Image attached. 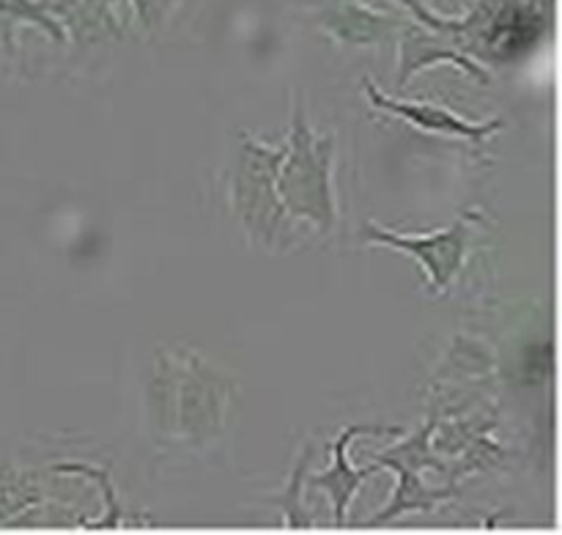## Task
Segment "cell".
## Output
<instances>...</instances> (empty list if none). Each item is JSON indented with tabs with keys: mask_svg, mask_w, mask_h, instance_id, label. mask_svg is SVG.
Masks as SVG:
<instances>
[{
	"mask_svg": "<svg viewBox=\"0 0 562 535\" xmlns=\"http://www.w3.org/2000/svg\"><path fill=\"white\" fill-rule=\"evenodd\" d=\"M406 11L417 20V25L428 27V31H437V33H448V36H456L461 31V20H448L442 14H434L431 9L423 5V0H398Z\"/></svg>",
	"mask_w": 562,
	"mask_h": 535,
	"instance_id": "obj_11",
	"label": "cell"
},
{
	"mask_svg": "<svg viewBox=\"0 0 562 535\" xmlns=\"http://www.w3.org/2000/svg\"><path fill=\"white\" fill-rule=\"evenodd\" d=\"M445 36L448 33L428 31V27L417 25V22H409V25L401 31V66H398V86H406L412 75L423 69L428 64H439V60H450V64L461 66L470 77L475 80L488 82V71L483 69L477 60H472L470 55L461 53L453 44H445Z\"/></svg>",
	"mask_w": 562,
	"mask_h": 535,
	"instance_id": "obj_6",
	"label": "cell"
},
{
	"mask_svg": "<svg viewBox=\"0 0 562 535\" xmlns=\"http://www.w3.org/2000/svg\"><path fill=\"white\" fill-rule=\"evenodd\" d=\"M307 461H311V456H302V461H300V467H296V472H294V478H291V483H289V494H285V498H291V500H285V520H289V525L291 527H307V520L305 516L300 514V505H296V500H300V487H302V478H305V467H307Z\"/></svg>",
	"mask_w": 562,
	"mask_h": 535,
	"instance_id": "obj_12",
	"label": "cell"
},
{
	"mask_svg": "<svg viewBox=\"0 0 562 535\" xmlns=\"http://www.w3.org/2000/svg\"><path fill=\"white\" fill-rule=\"evenodd\" d=\"M126 5H130V16L140 22L143 31L157 33L173 14L179 0H126Z\"/></svg>",
	"mask_w": 562,
	"mask_h": 535,
	"instance_id": "obj_10",
	"label": "cell"
},
{
	"mask_svg": "<svg viewBox=\"0 0 562 535\" xmlns=\"http://www.w3.org/2000/svg\"><path fill=\"white\" fill-rule=\"evenodd\" d=\"M362 428H368V426L346 428V432L338 437V443H335L333 467H329L327 472H322V476L311 478V487L327 489V492L333 494L335 522H338V525H344V522H346V509H349L351 498H355L357 489L362 487V481H366L368 476H373V472L382 470V467H379V465H371V467H368V470H362V472H355L349 467V459H346V445H349L351 439H355L357 434L362 432Z\"/></svg>",
	"mask_w": 562,
	"mask_h": 535,
	"instance_id": "obj_8",
	"label": "cell"
},
{
	"mask_svg": "<svg viewBox=\"0 0 562 535\" xmlns=\"http://www.w3.org/2000/svg\"><path fill=\"white\" fill-rule=\"evenodd\" d=\"M241 146L234 168V207L247 234L258 242H272L285 220L283 201L278 196V170L285 157L283 148L258 143L241 132Z\"/></svg>",
	"mask_w": 562,
	"mask_h": 535,
	"instance_id": "obj_2",
	"label": "cell"
},
{
	"mask_svg": "<svg viewBox=\"0 0 562 535\" xmlns=\"http://www.w3.org/2000/svg\"><path fill=\"white\" fill-rule=\"evenodd\" d=\"M316 22L324 33L344 44H355V47H373V44H384L390 38L401 36L409 20H401L395 14H382L360 0H344V3H327L316 11Z\"/></svg>",
	"mask_w": 562,
	"mask_h": 535,
	"instance_id": "obj_4",
	"label": "cell"
},
{
	"mask_svg": "<svg viewBox=\"0 0 562 535\" xmlns=\"http://www.w3.org/2000/svg\"><path fill=\"white\" fill-rule=\"evenodd\" d=\"M335 141L329 135L318 137L307 126L305 108L294 104L291 135L285 143V157L278 170V196L285 214L311 220L316 229L333 231L335 225V190H333Z\"/></svg>",
	"mask_w": 562,
	"mask_h": 535,
	"instance_id": "obj_1",
	"label": "cell"
},
{
	"mask_svg": "<svg viewBox=\"0 0 562 535\" xmlns=\"http://www.w3.org/2000/svg\"><path fill=\"white\" fill-rule=\"evenodd\" d=\"M0 16H3L5 22H14V25L16 22L36 25L38 31L47 33L53 42H66L64 27H60L53 16L44 14V11L38 9L36 0H0Z\"/></svg>",
	"mask_w": 562,
	"mask_h": 535,
	"instance_id": "obj_9",
	"label": "cell"
},
{
	"mask_svg": "<svg viewBox=\"0 0 562 535\" xmlns=\"http://www.w3.org/2000/svg\"><path fill=\"white\" fill-rule=\"evenodd\" d=\"M322 3L324 5H327V3H344V0H322Z\"/></svg>",
	"mask_w": 562,
	"mask_h": 535,
	"instance_id": "obj_13",
	"label": "cell"
},
{
	"mask_svg": "<svg viewBox=\"0 0 562 535\" xmlns=\"http://www.w3.org/2000/svg\"><path fill=\"white\" fill-rule=\"evenodd\" d=\"M38 9L64 27L66 38L80 44L121 38L124 25L104 0H36Z\"/></svg>",
	"mask_w": 562,
	"mask_h": 535,
	"instance_id": "obj_7",
	"label": "cell"
},
{
	"mask_svg": "<svg viewBox=\"0 0 562 535\" xmlns=\"http://www.w3.org/2000/svg\"><path fill=\"white\" fill-rule=\"evenodd\" d=\"M366 93L371 99L373 108L387 110V113L398 115V119L409 121L412 126L423 132H439V135H456L464 137V141L483 143L488 135L503 130V121H486V124H472L464 121L461 115H456L453 110L442 108V104L434 102H401V99L387 97V93L379 91L371 80H366Z\"/></svg>",
	"mask_w": 562,
	"mask_h": 535,
	"instance_id": "obj_5",
	"label": "cell"
},
{
	"mask_svg": "<svg viewBox=\"0 0 562 535\" xmlns=\"http://www.w3.org/2000/svg\"><path fill=\"white\" fill-rule=\"evenodd\" d=\"M477 218H481L477 212H464L453 225L428 236L393 234L387 229H379L376 223H368L362 234H366V242H371V245H387L395 247V250L409 253L426 269L428 280H431V289L439 294L459 275L467 256V247H470V223Z\"/></svg>",
	"mask_w": 562,
	"mask_h": 535,
	"instance_id": "obj_3",
	"label": "cell"
}]
</instances>
